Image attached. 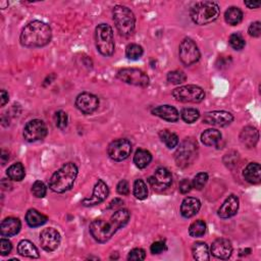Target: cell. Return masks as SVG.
<instances>
[{
    "label": "cell",
    "mask_w": 261,
    "mask_h": 261,
    "mask_svg": "<svg viewBox=\"0 0 261 261\" xmlns=\"http://www.w3.org/2000/svg\"><path fill=\"white\" fill-rule=\"evenodd\" d=\"M109 194V189L103 180H98L93 189L92 196L83 200L82 204L84 206H94L103 202Z\"/></svg>",
    "instance_id": "17"
},
{
    "label": "cell",
    "mask_w": 261,
    "mask_h": 261,
    "mask_svg": "<svg viewBox=\"0 0 261 261\" xmlns=\"http://www.w3.org/2000/svg\"><path fill=\"white\" fill-rule=\"evenodd\" d=\"M130 217L131 214L128 209H120L111 215L108 221L95 220L90 224V234L96 242L106 243L120 229L129 222Z\"/></svg>",
    "instance_id": "1"
},
{
    "label": "cell",
    "mask_w": 261,
    "mask_h": 261,
    "mask_svg": "<svg viewBox=\"0 0 261 261\" xmlns=\"http://www.w3.org/2000/svg\"><path fill=\"white\" fill-rule=\"evenodd\" d=\"M240 141L247 148H254L259 140V132L254 127H245L240 133Z\"/></svg>",
    "instance_id": "22"
},
{
    "label": "cell",
    "mask_w": 261,
    "mask_h": 261,
    "mask_svg": "<svg viewBox=\"0 0 261 261\" xmlns=\"http://www.w3.org/2000/svg\"><path fill=\"white\" fill-rule=\"evenodd\" d=\"M9 160V154L6 153L4 150H2L1 152V162L2 164H5V162Z\"/></svg>",
    "instance_id": "51"
},
{
    "label": "cell",
    "mask_w": 261,
    "mask_h": 261,
    "mask_svg": "<svg viewBox=\"0 0 261 261\" xmlns=\"http://www.w3.org/2000/svg\"><path fill=\"white\" fill-rule=\"evenodd\" d=\"M150 186L156 191H163L172 185L173 177L171 172L165 167L157 168L154 175L148 180Z\"/></svg>",
    "instance_id": "14"
},
{
    "label": "cell",
    "mask_w": 261,
    "mask_h": 261,
    "mask_svg": "<svg viewBox=\"0 0 261 261\" xmlns=\"http://www.w3.org/2000/svg\"><path fill=\"white\" fill-rule=\"evenodd\" d=\"M152 161V155L149 151L145 149H139L134 155V163L140 169L148 166Z\"/></svg>",
    "instance_id": "28"
},
{
    "label": "cell",
    "mask_w": 261,
    "mask_h": 261,
    "mask_svg": "<svg viewBox=\"0 0 261 261\" xmlns=\"http://www.w3.org/2000/svg\"><path fill=\"white\" fill-rule=\"evenodd\" d=\"M152 115L161 118L169 122H176L179 120L180 113L176 107L172 105H161L151 110Z\"/></svg>",
    "instance_id": "20"
},
{
    "label": "cell",
    "mask_w": 261,
    "mask_h": 261,
    "mask_svg": "<svg viewBox=\"0 0 261 261\" xmlns=\"http://www.w3.org/2000/svg\"><path fill=\"white\" fill-rule=\"evenodd\" d=\"M181 120L187 123H193L200 118V112L196 108H184L181 112Z\"/></svg>",
    "instance_id": "35"
},
{
    "label": "cell",
    "mask_w": 261,
    "mask_h": 261,
    "mask_svg": "<svg viewBox=\"0 0 261 261\" xmlns=\"http://www.w3.org/2000/svg\"><path fill=\"white\" fill-rule=\"evenodd\" d=\"M47 188L41 181H36L32 186V193L36 198H43L46 195Z\"/></svg>",
    "instance_id": "41"
},
{
    "label": "cell",
    "mask_w": 261,
    "mask_h": 261,
    "mask_svg": "<svg viewBox=\"0 0 261 261\" xmlns=\"http://www.w3.org/2000/svg\"><path fill=\"white\" fill-rule=\"evenodd\" d=\"M179 56L181 61L189 66L196 63L200 60V51L196 43L190 38H185L179 47Z\"/></svg>",
    "instance_id": "9"
},
{
    "label": "cell",
    "mask_w": 261,
    "mask_h": 261,
    "mask_svg": "<svg viewBox=\"0 0 261 261\" xmlns=\"http://www.w3.org/2000/svg\"><path fill=\"white\" fill-rule=\"evenodd\" d=\"M198 154L197 142L193 138H186L175 153V160L178 166L185 168L191 165L196 160Z\"/></svg>",
    "instance_id": "7"
},
{
    "label": "cell",
    "mask_w": 261,
    "mask_h": 261,
    "mask_svg": "<svg viewBox=\"0 0 261 261\" xmlns=\"http://www.w3.org/2000/svg\"><path fill=\"white\" fill-rule=\"evenodd\" d=\"M234 120V117L231 112L224 110H215L206 112L203 117V123L211 124V126L226 127Z\"/></svg>",
    "instance_id": "15"
},
{
    "label": "cell",
    "mask_w": 261,
    "mask_h": 261,
    "mask_svg": "<svg viewBox=\"0 0 261 261\" xmlns=\"http://www.w3.org/2000/svg\"><path fill=\"white\" fill-rule=\"evenodd\" d=\"M61 238L60 233L53 228L44 229L40 234V244L45 251H55L60 245Z\"/></svg>",
    "instance_id": "13"
},
{
    "label": "cell",
    "mask_w": 261,
    "mask_h": 261,
    "mask_svg": "<svg viewBox=\"0 0 261 261\" xmlns=\"http://www.w3.org/2000/svg\"><path fill=\"white\" fill-rule=\"evenodd\" d=\"M210 251L215 258L228 259L233 253V246L229 240L221 238L212 243Z\"/></svg>",
    "instance_id": "18"
},
{
    "label": "cell",
    "mask_w": 261,
    "mask_h": 261,
    "mask_svg": "<svg viewBox=\"0 0 261 261\" xmlns=\"http://www.w3.org/2000/svg\"><path fill=\"white\" fill-rule=\"evenodd\" d=\"M146 258V252L141 248H135L130 251L128 255V260H134V261H140L144 260Z\"/></svg>",
    "instance_id": "42"
},
{
    "label": "cell",
    "mask_w": 261,
    "mask_h": 261,
    "mask_svg": "<svg viewBox=\"0 0 261 261\" xmlns=\"http://www.w3.org/2000/svg\"><path fill=\"white\" fill-rule=\"evenodd\" d=\"M144 50L142 46L138 44H130L126 48V56L129 60H137L141 59V56L143 55Z\"/></svg>",
    "instance_id": "36"
},
{
    "label": "cell",
    "mask_w": 261,
    "mask_h": 261,
    "mask_svg": "<svg viewBox=\"0 0 261 261\" xmlns=\"http://www.w3.org/2000/svg\"><path fill=\"white\" fill-rule=\"evenodd\" d=\"M21 228L20 221L17 218H7L0 225V234L3 237H13L20 233Z\"/></svg>",
    "instance_id": "23"
},
{
    "label": "cell",
    "mask_w": 261,
    "mask_h": 261,
    "mask_svg": "<svg viewBox=\"0 0 261 261\" xmlns=\"http://www.w3.org/2000/svg\"><path fill=\"white\" fill-rule=\"evenodd\" d=\"M160 138L162 143L165 144V146L169 149H173L175 147L178 146L179 144V137L177 134L168 131V130H163L160 133Z\"/></svg>",
    "instance_id": "32"
},
{
    "label": "cell",
    "mask_w": 261,
    "mask_h": 261,
    "mask_svg": "<svg viewBox=\"0 0 261 261\" xmlns=\"http://www.w3.org/2000/svg\"><path fill=\"white\" fill-rule=\"evenodd\" d=\"M245 3V5L247 6V7H249V8H258L259 6H260V2L259 1H256V2H250V1H245L244 2Z\"/></svg>",
    "instance_id": "50"
},
{
    "label": "cell",
    "mask_w": 261,
    "mask_h": 261,
    "mask_svg": "<svg viewBox=\"0 0 261 261\" xmlns=\"http://www.w3.org/2000/svg\"><path fill=\"white\" fill-rule=\"evenodd\" d=\"M117 191L120 195L127 196L130 193V186L126 180H121L117 186Z\"/></svg>",
    "instance_id": "45"
},
{
    "label": "cell",
    "mask_w": 261,
    "mask_h": 261,
    "mask_svg": "<svg viewBox=\"0 0 261 261\" xmlns=\"http://www.w3.org/2000/svg\"><path fill=\"white\" fill-rule=\"evenodd\" d=\"M221 139V133L215 129H209L201 134V141L206 146H215Z\"/></svg>",
    "instance_id": "29"
},
{
    "label": "cell",
    "mask_w": 261,
    "mask_h": 261,
    "mask_svg": "<svg viewBox=\"0 0 261 261\" xmlns=\"http://www.w3.org/2000/svg\"><path fill=\"white\" fill-rule=\"evenodd\" d=\"M54 120H55L56 127L60 130H63L67 127V123H69V117H67L66 112L60 110L58 112H55Z\"/></svg>",
    "instance_id": "40"
},
{
    "label": "cell",
    "mask_w": 261,
    "mask_h": 261,
    "mask_svg": "<svg viewBox=\"0 0 261 261\" xmlns=\"http://www.w3.org/2000/svg\"><path fill=\"white\" fill-rule=\"evenodd\" d=\"M244 252H245V254H249V253H251V249H245L244 251H241V252H240V255H241V256H243V255H244Z\"/></svg>",
    "instance_id": "52"
},
{
    "label": "cell",
    "mask_w": 261,
    "mask_h": 261,
    "mask_svg": "<svg viewBox=\"0 0 261 261\" xmlns=\"http://www.w3.org/2000/svg\"><path fill=\"white\" fill-rule=\"evenodd\" d=\"M208 181V175L206 173H199L192 181V187L196 190H202L205 187Z\"/></svg>",
    "instance_id": "39"
},
{
    "label": "cell",
    "mask_w": 261,
    "mask_h": 261,
    "mask_svg": "<svg viewBox=\"0 0 261 261\" xmlns=\"http://www.w3.org/2000/svg\"><path fill=\"white\" fill-rule=\"evenodd\" d=\"M6 174H7V177L11 181H22L26 176L25 167L20 162H17V163H14L13 165H10L7 168Z\"/></svg>",
    "instance_id": "31"
},
{
    "label": "cell",
    "mask_w": 261,
    "mask_h": 261,
    "mask_svg": "<svg viewBox=\"0 0 261 261\" xmlns=\"http://www.w3.org/2000/svg\"><path fill=\"white\" fill-rule=\"evenodd\" d=\"M206 233V223L199 220L191 223L189 228V235L193 238H200Z\"/></svg>",
    "instance_id": "34"
},
{
    "label": "cell",
    "mask_w": 261,
    "mask_h": 261,
    "mask_svg": "<svg viewBox=\"0 0 261 261\" xmlns=\"http://www.w3.org/2000/svg\"><path fill=\"white\" fill-rule=\"evenodd\" d=\"M107 153L113 161H126L132 153V144L127 139H118L108 146Z\"/></svg>",
    "instance_id": "12"
},
{
    "label": "cell",
    "mask_w": 261,
    "mask_h": 261,
    "mask_svg": "<svg viewBox=\"0 0 261 261\" xmlns=\"http://www.w3.org/2000/svg\"><path fill=\"white\" fill-rule=\"evenodd\" d=\"M11 249H13V245H11L10 241L2 238V239L0 240V253H1V255H8L11 251Z\"/></svg>",
    "instance_id": "43"
},
{
    "label": "cell",
    "mask_w": 261,
    "mask_h": 261,
    "mask_svg": "<svg viewBox=\"0 0 261 261\" xmlns=\"http://www.w3.org/2000/svg\"><path fill=\"white\" fill-rule=\"evenodd\" d=\"M224 20L231 26L239 25L243 20V13L239 7L232 6L229 9H226L224 14Z\"/></svg>",
    "instance_id": "30"
},
{
    "label": "cell",
    "mask_w": 261,
    "mask_h": 261,
    "mask_svg": "<svg viewBox=\"0 0 261 261\" xmlns=\"http://www.w3.org/2000/svg\"><path fill=\"white\" fill-rule=\"evenodd\" d=\"M113 20L119 33L122 36H130L133 34L136 25V18L133 11L123 5H117L112 10Z\"/></svg>",
    "instance_id": "5"
},
{
    "label": "cell",
    "mask_w": 261,
    "mask_h": 261,
    "mask_svg": "<svg viewBox=\"0 0 261 261\" xmlns=\"http://www.w3.org/2000/svg\"><path fill=\"white\" fill-rule=\"evenodd\" d=\"M173 96L177 101L184 103H200L205 99L204 90L196 85H186L176 88L173 91Z\"/></svg>",
    "instance_id": "8"
},
{
    "label": "cell",
    "mask_w": 261,
    "mask_h": 261,
    "mask_svg": "<svg viewBox=\"0 0 261 261\" xmlns=\"http://www.w3.org/2000/svg\"><path fill=\"white\" fill-rule=\"evenodd\" d=\"M123 204L122 200L120 199V198H116L115 200H112L110 203H109V205H108V208L109 209H113V208H117L119 206H121Z\"/></svg>",
    "instance_id": "48"
},
{
    "label": "cell",
    "mask_w": 261,
    "mask_h": 261,
    "mask_svg": "<svg viewBox=\"0 0 261 261\" xmlns=\"http://www.w3.org/2000/svg\"><path fill=\"white\" fill-rule=\"evenodd\" d=\"M18 252L20 255L29 258H39L40 256L37 247L29 240H22L19 243Z\"/></svg>",
    "instance_id": "25"
},
{
    "label": "cell",
    "mask_w": 261,
    "mask_h": 261,
    "mask_svg": "<svg viewBox=\"0 0 261 261\" xmlns=\"http://www.w3.org/2000/svg\"><path fill=\"white\" fill-rule=\"evenodd\" d=\"M118 79L121 82L139 87H147L149 85V77L139 69H122L118 73Z\"/></svg>",
    "instance_id": "10"
},
{
    "label": "cell",
    "mask_w": 261,
    "mask_h": 261,
    "mask_svg": "<svg viewBox=\"0 0 261 261\" xmlns=\"http://www.w3.org/2000/svg\"><path fill=\"white\" fill-rule=\"evenodd\" d=\"M244 179L250 184H259L261 181V167L257 162L249 163L243 172Z\"/></svg>",
    "instance_id": "24"
},
{
    "label": "cell",
    "mask_w": 261,
    "mask_h": 261,
    "mask_svg": "<svg viewBox=\"0 0 261 261\" xmlns=\"http://www.w3.org/2000/svg\"><path fill=\"white\" fill-rule=\"evenodd\" d=\"M76 106L85 115H92L99 106V99L94 94L84 92L78 95L76 99Z\"/></svg>",
    "instance_id": "16"
},
{
    "label": "cell",
    "mask_w": 261,
    "mask_h": 261,
    "mask_svg": "<svg viewBox=\"0 0 261 261\" xmlns=\"http://www.w3.org/2000/svg\"><path fill=\"white\" fill-rule=\"evenodd\" d=\"M133 193L134 196L139 200H144L148 197V189H147V185L143 180L138 179L135 181Z\"/></svg>",
    "instance_id": "33"
},
{
    "label": "cell",
    "mask_w": 261,
    "mask_h": 261,
    "mask_svg": "<svg viewBox=\"0 0 261 261\" xmlns=\"http://www.w3.org/2000/svg\"><path fill=\"white\" fill-rule=\"evenodd\" d=\"M229 43L231 45V47L235 50H242L245 47V44H246L244 38L239 33L232 34L229 38Z\"/></svg>",
    "instance_id": "38"
},
{
    "label": "cell",
    "mask_w": 261,
    "mask_h": 261,
    "mask_svg": "<svg viewBox=\"0 0 261 261\" xmlns=\"http://www.w3.org/2000/svg\"><path fill=\"white\" fill-rule=\"evenodd\" d=\"M48 219L46 215L42 214L36 209H30L26 214V221L31 228H38L47 222Z\"/></svg>",
    "instance_id": "26"
},
{
    "label": "cell",
    "mask_w": 261,
    "mask_h": 261,
    "mask_svg": "<svg viewBox=\"0 0 261 261\" xmlns=\"http://www.w3.org/2000/svg\"><path fill=\"white\" fill-rule=\"evenodd\" d=\"M166 78H167V82L173 84V85L183 84L187 80V76L185 75L184 72H181V71L169 72L167 74V77Z\"/></svg>",
    "instance_id": "37"
},
{
    "label": "cell",
    "mask_w": 261,
    "mask_h": 261,
    "mask_svg": "<svg viewBox=\"0 0 261 261\" xmlns=\"http://www.w3.org/2000/svg\"><path fill=\"white\" fill-rule=\"evenodd\" d=\"M8 93L5 90H1V93H0V99H1V106H4L8 102Z\"/></svg>",
    "instance_id": "49"
},
{
    "label": "cell",
    "mask_w": 261,
    "mask_h": 261,
    "mask_svg": "<svg viewBox=\"0 0 261 261\" xmlns=\"http://www.w3.org/2000/svg\"><path fill=\"white\" fill-rule=\"evenodd\" d=\"M248 33H249V35H250L251 37H255V38L260 37V35H261V24H260V21L252 22V24L250 25V27H249V29H248Z\"/></svg>",
    "instance_id": "44"
},
{
    "label": "cell",
    "mask_w": 261,
    "mask_h": 261,
    "mask_svg": "<svg viewBox=\"0 0 261 261\" xmlns=\"http://www.w3.org/2000/svg\"><path fill=\"white\" fill-rule=\"evenodd\" d=\"M192 183L187 180V179H184L183 181H181V183H180V186H179V189L181 191V194H187V193H189L192 189Z\"/></svg>",
    "instance_id": "47"
},
{
    "label": "cell",
    "mask_w": 261,
    "mask_h": 261,
    "mask_svg": "<svg viewBox=\"0 0 261 261\" xmlns=\"http://www.w3.org/2000/svg\"><path fill=\"white\" fill-rule=\"evenodd\" d=\"M165 250H166V246L161 241L154 242L150 247V251H151L152 254H161Z\"/></svg>",
    "instance_id": "46"
},
{
    "label": "cell",
    "mask_w": 261,
    "mask_h": 261,
    "mask_svg": "<svg viewBox=\"0 0 261 261\" xmlns=\"http://www.w3.org/2000/svg\"><path fill=\"white\" fill-rule=\"evenodd\" d=\"M47 126L41 120H32L24 128V139L27 142H37L43 140L47 136Z\"/></svg>",
    "instance_id": "11"
},
{
    "label": "cell",
    "mask_w": 261,
    "mask_h": 261,
    "mask_svg": "<svg viewBox=\"0 0 261 261\" xmlns=\"http://www.w3.org/2000/svg\"><path fill=\"white\" fill-rule=\"evenodd\" d=\"M201 208V202L194 197H187L181 202V214L185 219H191L196 215Z\"/></svg>",
    "instance_id": "21"
},
{
    "label": "cell",
    "mask_w": 261,
    "mask_h": 261,
    "mask_svg": "<svg viewBox=\"0 0 261 261\" xmlns=\"http://www.w3.org/2000/svg\"><path fill=\"white\" fill-rule=\"evenodd\" d=\"M238 210H239V198L232 194L222 203L218 214L221 219H230L237 214Z\"/></svg>",
    "instance_id": "19"
},
{
    "label": "cell",
    "mask_w": 261,
    "mask_h": 261,
    "mask_svg": "<svg viewBox=\"0 0 261 261\" xmlns=\"http://www.w3.org/2000/svg\"><path fill=\"white\" fill-rule=\"evenodd\" d=\"M78 177V167L73 162L63 164L48 181L49 189L55 193H64L72 189Z\"/></svg>",
    "instance_id": "3"
},
{
    "label": "cell",
    "mask_w": 261,
    "mask_h": 261,
    "mask_svg": "<svg viewBox=\"0 0 261 261\" xmlns=\"http://www.w3.org/2000/svg\"><path fill=\"white\" fill-rule=\"evenodd\" d=\"M51 38L52 31L49 25L40 20H33L21 30L20 41L25 47L38 48L46 46Z\"/></svg>",
    "instance_id": "2"
},
{
    "label": "cell",
    "mask_w": 261,
    "mask_h": 261,
    "mask_svg": "<svg viewBox=\"0 0 261 261\" xmlns=\"http://www.w3.org/2000/svg\"><path fill=\"white\" fill-rule=\"evenodd\" d=\"M96 48L103 56H111L115 53L116 44L112 28L107 24H100L95 30Z\"/></svg>",
    "instance_id": "6"
},
{
    "label": "cell",
    "mask_w": 261,
    "mask_h": 261,
    "mask_svg": "<svg viewBox=\"0 0 261 261\" xmlns=\"http://www.w3.org/2000/svg\"><path fill=\"white\" fill-rule=\"evenodd\" d=\"M192 253L193 257L198 261H208L210 258L209 247L204 242H197L193 245Z\"/></svg>",
    "instance_id": "27"
},
{
    "label": "cell",
    "mask_w": 261,
    "mask_h": 261,
    "mask_svg": "<svg viewBox=\"0 0 261 261\" xmlns=\"http://www.w3.org/2000/svg\"><path fill=\"white\" fill-rule=\"evenodd\" d=\"M191 19L196 25L204 26L217 20L221 15V8L217 2H197L191 9Z\"/></svg>",
    "instance_id": "4"
}]
</instances>
